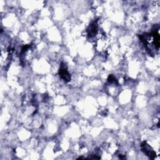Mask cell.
<instances>
[{"label": "cell", "instance_id": "6da1fadb", "mask_svg": "<svg viewBox=\"0 0 160 160\" xmlns=\"http://www.w3.org/2000/svg\"><path fill=\"white\" fill-rule=\"evenodd\" d=\"M141 146H142V150L145 152V153H146L149 157L151 158V159L155 158V157L156 156V153L153 150H150L151 147H150V146L147 145L145 141L142 143Z\"/></svg>", "mask_w": 160, "mask_h": 160}, {"label": "cell", "instance_id": "7a4b0ae2", "mask_svg": "<svg viewBox=\"0 0 160 160\" xmlns=\"http://www.w3.org/2000/svg\"><path fill=\"white\" fill-rule=\"evenodd\" d=\"M60 74L62 79H63L66 81H70L71 80V77L70 74L67 70V69L65 66H61L60 70Z\"/></svg>", "mask_w": 160, "mask_h": 160}, {"label": "cell", "instance_id": "3957f363", "mask_svg": "<svg viewBox=\"0 0 160 160\" xmlns=\"http://www.w3.org/2000/svg\"><path fill=\"white\" fill-rule=\"evenodd\" d=\"M90 30H88V33L90 35H94L96 32H97V25L93 23L92 25H91V26L90 27Z\"/></svg>", "mask_w": 160, "mask_h": 160}]
</instances>
